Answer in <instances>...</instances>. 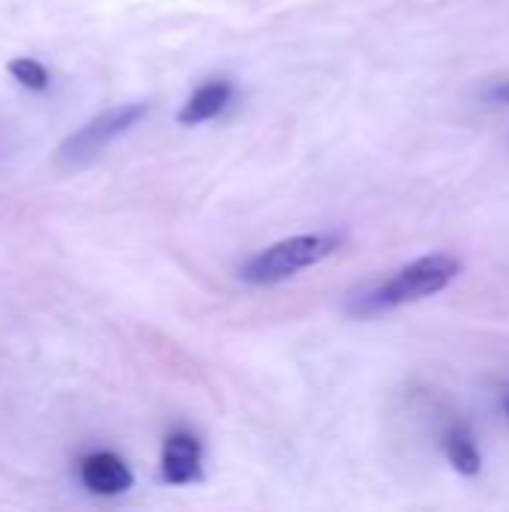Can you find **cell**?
<instances>
[{
  "label": "cell",
  "mask_w": 509,
  "mask_h": 512,
  "mask_svg": "<svg viewBox=\"0 0 509 512\" xmlns=\"http://www.w3.org/2000/svg\"><path fill=\"white\" fill-rule=\"evenodd\" d=\"M459 273H462V261L459 258H453L447 252L423 255V258L405 264L393 279H387L375 291H369L360 300H354L351 309L357 315H378L384 309L417 303V300H426V297L444 291L450 282H456Z\"/></svg>",
  "instance_id": "cell-1"
},
{
  "label": "cell",
  "mask_w": 509,
  "mask_h": 512,
  "mask_svg": "<svg viewBox=\"0 0 509 512\" xmlns=\"http://www.w3.org/2000/svg\"><path fill=\"white\" fill-rule=\"evenodd\" d=\"M339 249V237L333 234H297L285 237L240 267V279L249 285H279L297 276L306 267L327 261Z\"/></svg>",
  "instance_id": "cell-2"
},
{
  "label": "cell",
  "mask_w": 509,
  "mask_h": 512,
  "mask_svg": "<svg viewBox=\"0 0 509 512\" xmlns=\"http://www.w3.org/2000/svg\"><path fill=\"white\" fill-rule=\"evenodd\" d=\"M147 114L144 102H129V105H114L102 114H96L93 120H87L81 129H75L54 153L57 168L63 171H78L84 165H90L111 141H117L123 132H129L141 117Z\"/></svg>",
  "instance_id": "cell-3"
},
{
  "label": "cell",
  "mask_w": 509,
  "mask_h": 512,
  "mask_svg": "<svg viewBox=\"0 0 509 512\" xmlns=\"http://www.w3.org/2000/svg\"><path fill=\"white\" fill-rule=\"evenodd\" d=\"M162 480L168 486H189L201 480V441L189 432H174L162 444Z\"/></svg>",
  "instance_id": "cell-4"
},
{
  "label": "cell",
  "mask_w": 509,
  "mask_h": 512,
  "mask_svg": "<svg viewBox=\"0 0 509 512\" xmlns=\"http://www.w3.org/2000/svg\"><path fill=\"white\" fill-rule=\"evenodd\" d=\"M81 483L93 492V495H123L135 486V477L129 471V465L114 456V453H90L81 462Z\"/></svg>",
  "instance_id": "cell-5"
},
{
  "label": "cell",
  "mask_w": 509,
  "mask_h": 512,
  "mask_svg": "<svg viewBox=\"0 0 509 512\" xmlns=\"http://www.w3.org/2000/svg\"><path fill=\"white\" fill-rule=\"evenodd\" d=\"M231 93L234 90H231L228 81H210V84L198 87L186 99V105L180 108V114H177L180 126H198V123H207V120L219 117L225 111V105L231 102Z\"/></svg>",
  "instance_id": "cell-6"
},
{
  "label": "cell",
  "mask_w": 509,
  "mask_h": 512,
  "mask_svg": "<svg viewBox=\"0 0 509 512\" xmlns=\"http://www.w3.org/2000/svg\"><path fill=\"white\" fill-rule=\"evenodd\" d=\"M444 453H447L450 465H453L459 474H465V477H474V474H480V468H483V456H480V450H477V444H474V435H471L465 426H453V429L444 435Z\"/></svg>",
  "instance_id": "cell-7"
},
{
  "label": "cell",
  "mask_w": 509,
  "mask_h": 512,
  "mask_svg": "<svg viewBox=\"0 0 509 512\" xmlns=\"http://www.w3.org/2000/svg\"><path fill=\"white\" fill-rule=\"evenodd\" d=\"M9 75H12L21 87H27V90H45V87H48V72H45V66L36 63V60H30V57H15V60L9 63Z\"/></svg>",
  "instance_id": "cell-8"
},
{
  "label": "cell",
  "mask_w": 509,
  "mask_h": 512,
  "mask_svg": "<svg viewBox=\"0 0 509 512\" xmlns=\"http://www.w3.org/2000/svg\"><path fill=\"white\" fill-rule=\"evenodd\" d=\"M489 99H495V102H504V105H509V81L498 84V87H492V90H489Z\"/></svg>",
  "instance_id": "cell-9"
},
{
  "label": "cell",
  "mask_w": 509,
  "mask_h": 512,
  "mask_svg": "<svg viewBox=\"0 0 509 512\" xmlns=\"http://www.w3.org/2000/svg\"><path fill=\"white\" fill-rule=\"evenodd\" d=\"M507 411H509V402H507Z\"/></svg>",
  "instance_id": "cell-10"
}]
</instances>
